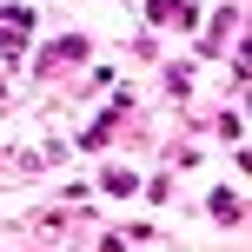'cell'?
I'll return each mask as SVG.
<instances>
[{
    "instance_id": "obj_1",
    "label": "cell",
    "mask_w": 252,
    "mask_h": 252,
    "mask_svg": "<svg viewBox=\"0 0 252 252\" xmlns=\"http://www.w3.org/2000/svg\"><path fill=\"white\" fill-rule=\"evenodd\" d=\"M27 33H33V13H27V7H7V13H0V47H27Z\"/></svg>"
}]
</instances>
